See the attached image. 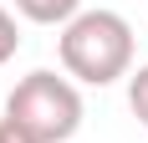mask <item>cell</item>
Returning <instances> with one entry per match:
<instances>
[{
  "mask_svg": "<svg viewBox=\"0 0 148 143\" xmlns=\"http://www.w3.org/2000/svg\"><path fill=\"white\" fill-rule=\"evenodd\" d=\"M61 67L87 87H107L133 72V26L118 10H82L72 26H61Z\"/></svg>",
  "mask_w": 148,
  "mask_h": 143,
  "instance_id": "6da1fadb",
  "label": "cell"
},
{
  "mask_svg": "<svg viewBox=\"0 0 148 143\" xmlns=\"http://www.w3.org/2000/svg\"><path fill=\"white\" fill-rule=\"evenodd\" d=\"M5 123L26 133L31 143H66L82 128V97L56 72H31L5 97Z\"/></svg>",
  "mask_w": 148,
  "mask_h": 143,
  "instance_id": "7a4b0ae2",
  "label": "cell"
},
{
  "mask_svg": "<svg viewBox=\"0 0 148 143\" xmlns=\"http://www.w3.org/2000/svg\"><path fill=\"white\" fill-rule=\"evenodd\" d=\"M15 10L36 26H72L82 15V0H15Z\"/></svg>",
  "mask_w": 148,
  "mask_h": 143,
  "instance_id": "3957f363",
  "label": "cell"
},
{
  "mask_svg": "<svg viewBox=\"0 0 148 143\" xmlns=\"http://www.w3.org/2000/svg\"><path fill=\"white\" fill-rule=\"evenodd\" d=\"M128 107H133V118L148 128V67H138L128 77Z\"/></svg>",
  "mask_w": 148,
  "mask_h": 143,
  "instance_id": "277c9868",
  "label": "cell"
},
{
  "mask_svg": "<svg viewBox=\"0 0 148 143\" xmlns=\"http://www.w3.org/2000/svg\"><path fill=\"white\" fill-rule=\"evenodd\" d=\"M15 51H21V26H15V15L0 5V67H5Z\"/></svg>",
  "mask_w": 148,
  "mask_h": 143,
  "instance_id": "5b68a950",
  "label": "cell"
},
{
  "mask_svg": "<svg viewBox=\"0 0 148 143\" xmlns=\"http://www.w3.org/2000/svg\"><path fill=\"white\" fill-rule=\"evenodd\" d=\"M0 143H31V138H26V133H15L10 123H5V118H0Z\"/></svg>",
  "mask_w": 148,
  "mask_h": 143,
  "instance_id": "8992f818",
  "label": "cell"
}]
</instances>
